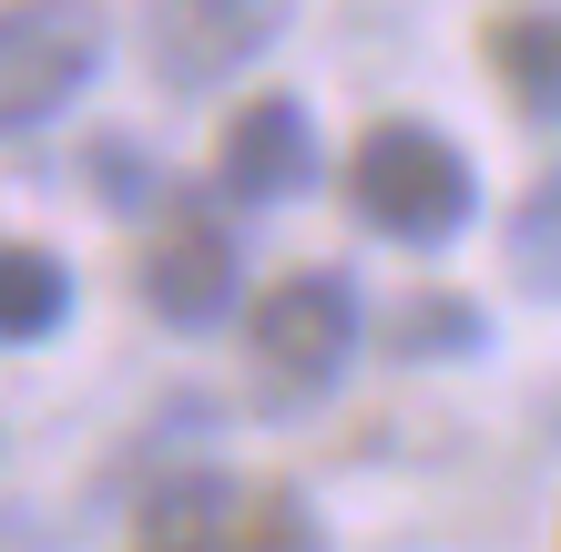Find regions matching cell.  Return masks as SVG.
I'll return each instance as SVG.
<instances>
[{"mask_svg":"<svg viewBox=\"0 0 561 552\" xmlns=\"http://www.w3.org/2000/svg\"><path fill=\"white\" fill-rule=\"evenodd\" d=\"M347 205L388 246H449L470 225L480 184H470V154L449 134H428V123H368L357 154H347Z\"/></svg>","mask_w":561,"mask_h":552,"instance_id":"6da1fadb","label":"cell"},{"mask_svg":"<svg viewBox=\"0 0 561 552\" xmlns=\"http://www.w3.org/2000/svg\"><path fill=\"white\" fill-rule=\"evenodd\" d=\"M245 359H255L266 409L327 399V388L347 379V359H357V297H347V277H327V267L276 277L266 297H255V317H245Z\"/></svg>","mask_w":561,"mask_h":552,"instance_id":"7a4b0ae2","label":"cell"},{"mask_svg":"<svg viewBox=\"0 0 561 552\" xmlns=\"http://www.w3.org/2000/svg\"><path fill=\"white\" fill-rule=\"evenodd\" d=\"M92 72H103V11H82V0H11L0 11V144L51 123Z\"/></svg>","mask_w":561,"mask_h":552,"instance_id":"3957f363","label":"cell"},{"mask_svg":"<svg viewBox=\"0 0 561 552\" xmlns=\"http://www.w3.org/2000/svg\"><path fill=\"white\" fill-rule=\"evenodd\" d=\"M286 0H144V61L174 92H215L276 42Z\"/></svg>","mask_w":561,"mask_h":552,"instance_id":"277c9868","label":"cell"},{"mask_svg":"<svg viewBox=\"0 0 561 552\" xmlns=\"http://www.w3.org/2000/svg\"><path fill=\"white\" fill-rule=\"evenodd\" d=\"M144 307L163 317V328H215L225 307H236V236L215 225V205H184L153 225L144 246Z\"/></svg>","mask_w":561,"mask_h":552,"instance_id":"5b68a950","label":"cell"},{"mask_svg":"<svg viewBox=\"0 0 561 552\" xmlns=\"http://www.w3.org/2000/svg\"><path fill=\"white\" fill-rule=\"evenodd\" d=\"M215 174H225L236 205H286V194H307V184H317V123H307V103H296V92L245 103L236 123H225Z\"/></svg>","mask_w":561,"mask_h":552,"instance_id":"8992f818","label":"cell"},{"mask_svg":"<svg viewBox=\"0 0 561 552\" xmlns=\"http://www.w3.org/2000/svg\"><path fill=\"white\" fill-rule=\"evenodd\" d=\"M236 481L225 471H174V481H153L144 511H134V542L144 552H215L225 532H236Z\"/></svg>","mask_w":561,"mask_h":552,"instance_id":"52a82bcc","label":"cell"},{"mask_svg":"<svg viewBox=\"0 0 561 552\" xmlns=\"http://www.w3.org/2000/svg\"><path fill=\"white\" fill-rule=\"evenodd\" d=\"M480 52H490V72H501V92L520 113L561 123V11H490Z\"/></svg>","mask_w":561,"mask_h":552,"instance_id":"ba28073f","label":"cell"},{"mask_svg":"<svg viewBox=\"0 0 561 552\" xmlns=\"http://www.w3.org/2000/svg\"><path fill=\"white\" fill-rule=\"evenodd\" d=\"M72 317V267L51 246H0V348H31Z\"/></svg>","mask_w":561,"mask_h":552,"instance_id":"9c48e42d","label":"cell"},{"mask_svg":"<svg viewBox=\"0 0 561 552\" xmlns=\"http://www.w3.org/2000/svg\"><path fill=\"white\" fill-rule=\"evenodd\" d=\"M480 338H490V317L470 297H409L388 317V348H399V359H470Z\"/></svg>","mask_w":561,"mask_h":552,"instance_id":"30bf717a","label":"cell"},{"mask_svg":"<svg viewBox=\"0 0 561 552\" xmlns=\"http://www.w3.org/2000/svg\"><path fill=\"white\" fill-rule=\"evenodd\" d=\"M511 277L531 297H561V174H541L511 215Z\"/></svg>","mask_w":561,"mask_h":552,"instance_id":"8fae6325","label":"cell"},{"mask_svg":"<svg viewBox=\"0 0 561 552\" xmlns=\"http://www.w3.org/2000/svg\"><path fill=\"white\" fill-rule=\"evenodd\" d=\"M92 174H103V205H123V215L153 194V165H144V154H123V144H92Z\"/></svg>","mask_w":561,"mask_h":552,"instance_id":"7c38bea8","label":"cell"}]
</instances>
